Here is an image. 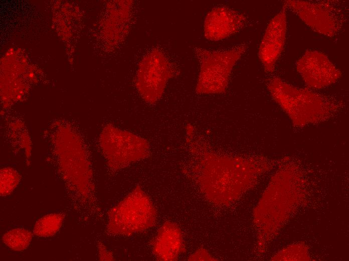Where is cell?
Masks as SVG:
<instances>
[{
  "label": "cell",
  "mask_w": 349,
  "mask_h": 261,
  "mask_svg": "<svg viewBox=\"0 0 349 261\" xmlns=\"http://www.w3.org/2000/svg\"><path fill=\"white\" fill-rule=\"evenodd\" d=\"M268 88L274 99L298 125L326 119L339 109L335 100L296 87L279 78L272 79Z\"/></svg>",
  "instance_id": "6da1fadb"
},
{
  "label": "cell",
  "mask_w": 349,
  "mask_h": 261,
  "mask_svg": "<svg viewBox=\"0 0 349 261\" xmlns=\"http://www.w3.org/2000/svg\"><path fill=\"white\" fill-rule=\"evenodd\" d=\"M108 214V232L125 236L151 227L156 218V211L150 199L139 186L110 209Z\"/></svg>",
  "instance_id": "7a4b0ae2"
},
{
  "label": "cell",
  "mask_w": 349,
  "mask_h": 261,
  "mask_svg": "<svg viewBox=\"0 0 349 261\" xmlns=\"http://www.w3.org/2000/svg\"><path fill=\"white\" fill-rule=\"evenodd\" d=\"M246 49L244 45L222 51L196 48L194 51L200 66L197 91L206 94L225 91L232 69Z\"/></svg>",
  "instance_id": "3957f363"
},
{
  "label": "cell",
  "mask_w": 349,
  "mask_h": 261,
  "mask_svg": "<svg viewBox=\"0 0 349 261\" xmlns=\"http://www.w3.org/2000/svg\"><path fill=\"white\" fill-rule=\"evenodd\" d=\"M100 143L109 167L115 170L126 167L149 155L146 139L111 126L103 132Z\"/></svg>",
  "instance_id": "277c9868"
},
{
  "label": "cell",
  "mask_w": 349,
  "mask_h": 261,
  "mask_svg": "<svg viewBox=\"0 0 349 261\" xmlns=\"http://www.w3.org/2000/svg\"><path fill=\"white\" fill-rule=\"evenodd\" d=\"M283 4L313 31L329 37L339 33L345 18L342 9L331 1H285Z\"/></svg>",
  "instance_id": "5b68a950"
},
{
  "label": "cell",
  "mask_w": 349,
  "mask_h": 261,
  "mask_svg": "<svg viewBox=\"0 0 349 261\" xmlns=\"http://www.w3.org/2000/svg\"><path fill=\"white\" fill-rule=\"evenodd\" d=\"M173 75L170 63L158 50L146 54L139 63L135 76V86L143 100L155 103L162 96L168 79Z\"/></svg>",
  "instance_id": "8992f818"
},
{
  "label": "cell",
  "mask_w": 349,
  "mask_h": 261,
  "mask_svg": "<svg viewBox=\"0 0 349 261\" xmlns=\"http://www.w3.org/2000/svg\"><path fill=\"white\" fill-rule=\"evenodd\" d=\"M296 69L309 87L320 89L335 82L341 72L323 53L307 50L297 61Z\"/></svg>",
  "instance_id": "52a82bcc"
},
{
  "label": "cell",
  "mask_w": 349,
  "mask_h": 261,
  "mask_svg": "<svg viewBox=\"0 0 349 261\" xmlns=\"http://www.w3.org/2000/svg\"><path fill=\"white\" fill-rule=\"evenodd\" d=\"M286 8L284 6L268 24L259 48V57L265 70L274 71L284 46L287 32Z\"/></svg>",
  "instance_id": "ba28073f"
},
{
  "label": "cell",
  "mask_w": 349,
  "mask_h": 261,
  "mask_svg": "<svg viewBox=\"0 0 349 261\" xmlns=\"http://www.w3.org/2000/svg\"><path fill=\"white\" fill-rule=\"evenodd\" d=\"M246 23V17L243 14L226 7H217L206 16L204 36L212 41L222 40L240 31Z\"/></svg>",
  "instance_id": "9c48e42d"
},
{
  "label": "cell",
  "mask_w": 349,
  "mask_h": 261,
  "mask_svg": "<svg viewBox=\"0 0 349 261\" xmlns=\"http://www.w3.org/2000/svg\"><path fill=\"white\" fill-rule=\"evenodd\" d=\"M151 244L152 251L158 260H176L184 250L181 231L170 223L160 228Z\"/></svg>",
  "instance_id": "30bf717a"
},
{
  "label": "cell",
  "mask_w": 349,
  "mask_h": 261,
  "mask_svg": "<svg viewBox=\"0 0 349 261\" xmlns=\"http://www.w3.org/2000/svg\"><path fill=\"white\" fill-rule=\"evenodd\" d=\"M64 219L61 214H50L39 219L34 228V233L40 237H49L54 235L60 228Z\"/></svg>",
  "instance_id": "8fae6325"
},
{
  "label": "cell",
  "mask_w": 349,
  "mask_h": 261,
  "mask_svg": "<svg viewBox=\"0 0 349 261\" xmlns=\"http://www.w3.org/2000/svg\"><path fill=\"white\" fill-rule=\"evenodd\" d=\"M32 233L23 228H16L6 232L3 237L5 244L15 251H22L29 245Z\"/></svg>",
  "instance_id": "7c38bea8"
},
{
  "label": "cell",
  "mask_w": 349,
  "mask_h": 261,
  "mask_svg": "<svg viewBox=\"0 0 349 261\" xmlns=\"http://www.w3.org/2000/svg\"><path fill=\"white\" fill-rule=\"evenodd\" d=\"M20 180L19 174L14 169L7 168L1 171V195H9L16 188Z\"/></svg>",
  "instance_id": "4fadbf2b"
},
{
  "label": "cell",
  "mask_w": 349,
  "mask_h": 261,
  "mask_svg": "<svg viewBox=\"0 0 349 261\" xmlns=\"http://www.w3.org/2000/svg\"><path fill=\"white\" fill-rule=\"evenodd\" d=\"M99 255L100 260H112L113 259L112 254L103 245L99 246Z\"/></svg>",
  "instance_id": "5bb4252c"
}]
</instances>
